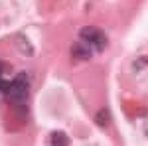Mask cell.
Returning a JSON list of instances; mask_svg holds the SVG:
<instances>
[{
	"label": "cell",
	"mask_w": 148,
	"mask_h": 146,
	"mask_svg": "<svg viewBox=\"0 0 148 146\" xmlns=\"http://www.w3.org/2000/svg\"><path fill=\"white\" fill-rule=\"evenodd\" d=\"M95 123L99 124L101 128H107L111 124V111L109 109H101V111L95 114Z\"/></svg>",
	"instance_id": "cell-4"
},
{
	"label": "cell",
	"mask_w": 148,
	"mask_h": 146,
	"mask_svg": "<svg viewBox=\"0 0 148 146\" xmlns=\"http://www.w3.org/2000/svg\"><path fill=\"white\" fill-rule=\"evenodd\" d=\"M16 45H18V49L22 51L24 56H28V57L34 56V47L30 45V42H28L24 36H18V40H16Z\"/></svg>",
	"instance_id": "cell-5"
},
{
	"label": "cell",
	"mask_w": 148,
	"mask_h": 146,
	"mask_svg": "<svg viewBox=\"0 0 148 146\" xmlns=\"http://www.w3.org/2000/svg\"><path fill=\"white\" fill-rule=\"evenodd\" d=\"M79 40L87 42L95 51H103V49L107 47V44H109L105 32L99 30V28H95V26H85V28H81L79 30Z\"/></svg>",
	"instance_id": "cell-2"
},
{
	"label": "cell",
	"mask_w": 148,
	"mask_h": 146,
	"mask_svg": "<svg viewBox=\"0 0 148 146\" xmlns=\"http://www.w3.org/2000/svg\"><path fill=\"white\" fill-rule=\"evenodd\" d=\"M144 65H148V57H140V59L134 61V69H136V71H140Z\"/></svg>",
	"instance_id": "cell-7"
},
{
	"label": "cell",
	"mask_w": 148,
	"mask_h": 146,
	"mask_svg": "<svg viewBox=\"0 0 148 146\" xmlns=\"http://www.w3.org/2000/svg\"><path fill=\"white\" fill-rule=\"evenodd\" d=\"M71 140H69V136L65 132H61V130H56V132H51L49 136V144H69Z\"/></svg>",
	"instance_id": "cell-6"
},
{
	"label": "cell",
	"mask_w": 148,
	"mask_h": 146,
	"mask_svg": "<svg viewBox=\"0 0 148 146\" xmlns=\"http://www.w3.org/2000/svg\"><path fill=\"white\" fill-rule=\"evenodd\" d=\"M71 56L75 57V59H79V61H89L93 56V47L87 42L79 40V42H75V44L71 45Z\"/></svg>",
	"instance_id": "cell-3"
},
{
	"label": "cell",
	"mask_w": 148,
	"mask_h": 146,
	"mask_svg": "<svg viewBox=\"0 0 148 146\" xmlns=\"http://www.w3.org/2000/svg\"><path fill=\"white\" fill-rule=\"evenodd\" d=\"M28 93H30V81H28L26 73H18L8 83V89H6V95L10 97V101L14 105H26Z\"/></svg>",
	"instance_id": "cell-1"
}]
</instances>
